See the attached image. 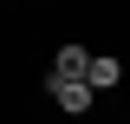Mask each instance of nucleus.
<instances>
[{
	"label": "nucleus",
	"instance_id": "f03ea898",
	"mask_svg": "<svg viewBox=\"0 0 130 124\" xmlns=\"http://www.w3.org/2000/svg\"><path fill=\"white\" fill-rule=\"evenodd\" d=\"M85 85H91V92H111V85H124V65H117V52H91V65H85Z\"/></svg>",
	"mask_w": 130,
	"mask_h": 124
},
{
	"label": "nucleus",
	"instance_id": "7ed1b4c3",
	"mask_svg": "<svg viewBox=\"0 0 130 124\" xmlns=\"http://www.w3.org/2000/svg\"><path fill=\"white\" fill-rule=\"evenodd\" d=\"M46 92H52V105L72 111V118H78V111H91V85H85V78H78V85H52V78H46Z\"/></svg>",
	"mask_w": 130,
	"mask_h": 124
},
{
	"label": "nucleus",
	"instance_id": "f257e3e1",
	"mask_svg": "<svg viewBox=\"0 0 130 124\" xmlns=\"http://www.w3.org/2000/svg\"><path fill=\"white\" fill-rule=\"evenodd\" d=\"M85 65H91V46H59V59H52V85H78Z\"/></svg>",
	"mask_w": 130,
	"mask_h": 124
}]
</instances>
